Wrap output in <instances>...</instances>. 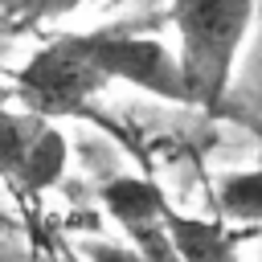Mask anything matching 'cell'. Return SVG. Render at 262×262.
<instances>
[{"mask_svg": "<svg viewBox=\"0 0 262 262\" xmlns=\"http://www.w3.org/2000/svg\"><path fill=\"white\" fill-rule=\"evenodd\" d=\"M78 4H82V0H0V12H4L8 25H16V29H33V25L70 16Z\"/></svg>", "mask_w": 262, "mask_h": 262, "instance_id": "9", "label": "cell"}, {"mask_svg": "<svg viewBox=\"0 0 262 262\" xmlns=\"http://www.w3.org/2000/svg\"><path fill=\"white\" fill-rule=\"evenodd\" d=\"M217 213L225 221L262 225V168H242L217 180Z\"/></svg>", "mask_w": 262, "mask_h": 262, "instance_id": "8", "label": "cell"}, {"mask_svg": "<svg viewBox=\"0 0 262 262\" xmlns=\"http://www.w3.org/2000/svg\"><path fill=\"white\" fill-rule=\"evenodd\" d=\"M70 164L66 135L37 111L0 106V180L16 196L49 192Z\"/></svg>", "mask_w": 262, "mask_h": 262, "instance_id": "3", "label": "cell"}, {"mask_svg": "<svg viewBox=\"0 0 262 262\" xmlns=\"http://www.w3.org/2000/svg\"><path fill=\"white\" fill-rule=\"evenodd\" d=\"M164 225L172 233V246H176L180 262H242L237 246H233V233L221 221H205V217H188V213L168 209Z\"/></svg>", "mask_w": 262, "mask_h": 262, "instance_id": "6", "label": "cell"}, {"mask_svg": "<svg viewBox=\"0 0 262 262\" xmlns=\"http://www.w3.org/2000/svg\"><path fill=\"white\" fill-rule=\"evenodd\" d=\"M131 246H111V242H90L86 246V262H180L172 233L164 221L151 225H135L127 229Z\"/></svg>", "mask_w": 262, "mask_h": 262, "instance_id": "7", "label": "cell"}, {"mask_svg": "<svg viewBox=\"0 0 262 262\" xmlns=\"http://www.w3.org/2000/svg\"><path fill=\"white\" fill-rule=\"evenodd\" d=\"M102 196V209L123 225V229H135V225H151V221H164L168 217V196L160 192V184L143 180V176H115L98 188Z\"/></svg>", "mask_w": 262, "mask_h": 262, "instance_id": "5", "label": "cell"}, {"mask_svg": "<svg viewBox=\"0 0 262 262\" xmlns=\"http://www.w3.org/2000/svg\"><path fill=\"white\" fill-rule=\"evenodd\" d=\"M98 61L111 74V82H127L135 90H147L164 102L188 106V86L180 74V57L168 53L164 41L156 37H135V33H115V29H94Z\"/></svg>", "mask_w": 262, "mask_h": 262, "instance_id": "4", "label": "cell"}, {"mask_svg": "<svg viewBox=\"0 0 262 262\" xmlns=\"http://www.w3.org/2000/svg\"><path fill=\"white\" fill-rule=\"evenodd\" d=\"M254 20V0H172L180 74L188 106H217L233 82L237 53Z\"/></svg>", "mask_w": 262, "mask_h": 262, "instance_id": "1", "label": "cell"}, {"mask_svg": "<svg viewBox=\"0 0 262 262\" xmlns=\"http://www.w3.org/2000/svg\"><path fill=\"white\" fill-rule=\"evenodd\" d=\"M111 86V74L98 61L94 33H66L41 45L16 74V94L29 111L57 119L78 115L86 102H94Z\"/></svg>", "mask_w": 262, "mask_h": 262, "instance_id": "2", "label": "cell"}]
</instances>
